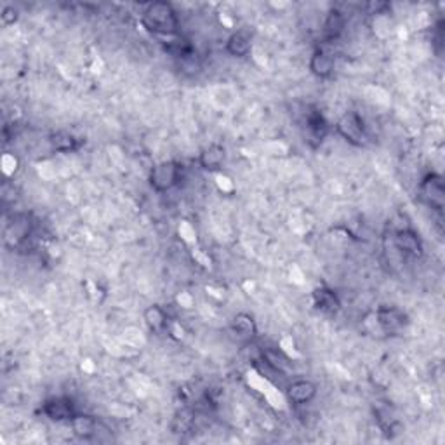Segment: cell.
<instances>
[{
  "label": "cell",
  "instance_id": "6da1fadb",
  "mask_svg": "<svg viewBox=\"0 0 445 445\" xmlns=\"http://www.w3.org/2000/svg\"><path fill=\"white\" fill-rule=\"evenodd\" d=\"M141 23L157 37H174L179 32L178 13L169 2H151L141 13Z\"/></svg>",
  "mask_w": 445,
  "mask_h": 445
},
{
  "label": "cell",
  "instance_id": "7a4b0ae2",
  "mask_svg": "<svg viewBox=\"0 0 445 445\" xmlns=\"http://www.w3.org/2000/svg\"><path fill=\"white\" fill-rule=\"evenodd\" d=\"M181 179H183V165L176 160H164L153 165L150 176H148L151 190L158 191V193L172 190L174 186H178Z\"/></svg>",
  "mask_w": 445,
  "mask_h": 445
},
{
  "label": "cell",
  "instance_id": "3957f363",
  "mask_svg": "<svg viewBox=\"0 0 445 445\" xmlns=\"http://www.w3.org/2000/svg\"><path fill=\"white\" fill-rule=\"evenodd\" d=\"M336 131L346 143L353 146H365L367 144V129H365L364 121L357 111H346L336 124Z\"/></svg>",
  "mask_w": 445,
  "mask_h": 445
},
{
  "label": "cell",
  "instance_id": "277c9868",
  "mask_svg": "<svg viewBox=\"0 0 445 445\" xmlns=\"http://www.w3.org/2000/svg\"><path fill=\"white\" fill-rule=\"evenodd\" d=\"M376 324L381 332L388 336H399L409 327V317L397 306H379L374 313Z\"/></svg>",
  "mask_w": 445,
  "mask_h": 445
},
{
  "label": "cell",
  "instance_id": "5b68a950",
  "mask_svg": "<svg viewBox=\"0 0 445 445\" xmlns=\"http://www.w3.org/2000/svg\"><path fill=\"white\" fill-rule=\"evenodd\" d=\"M42 414L54 423H64L77 416V409L68 397H50L42 402Z\"/></svg>",
  "mask_w": 445,
  "mask_h": 445
},
{
  "label": "cell",
  "instance_id": "8992f818",
  "mask_svg": "<svg viewBox=\"0 0 445 445\" xmlns=\"http://www.w3.org/2000/svg\"><path fill=\"white\" fill-rule=\"evenodd\" d=\"M393 244H395L397 251L400 254L407 256V258H421L423 251V240L419 237V233L416 230H412L411 226L399 228V230L393 233Z\"/></svg>",
  "mask_w": 445,
  "mask_h": 445
},
{
  "label": "cell",
  "instance_id": "52a82bcc",
  "mask_svg": "<svg viewBox=\"0 0 445 445\" xmlns=\"http://www.w3.org/2000/svg\"><path fill=\"white\" fill-rule=\"evenodd\" d=\"M444 179L440 174L430 172V174H426L421 183H419V197H421V200L426 202L428 205H432V207L439 209V211L444 207Z\"/></svg>",
  "mask_w": 445,
  "mask_h": 445
},
{
  "label": "cell",
  "instance_id": "ba28073f",
  "mask_svg": "<svg viewBox=\"0 0 445 445\" xmlns=\"http://www.w3.org/2000/svg\"><path fill=\"white\" fill-rule=\"evenodd\" d=\"M32 226H34V224L30 221V216L16 214L9 223H7L6 230H4V242H6L7 245L18 247V245H21L28 237H30Z\"/></svg>",
  "mask_w": 445,
  "mask_h": 445
},
{
  "label": "cell",
  "instance_id": "9c48e42d",
  "mask_svg": "<svg viewBox=\"0 0 445 445\" xmlns=\"http://www.w3.org/2000/svg\"><path fill=\"white\" fill-rule=\"evenodd\" d=\"M317 385L308 379H298V381L291 383L285 390V397L291 404L294 405H305L310 404L315 397H317Z\"/></svg>",
  "mask_w": 445,
  "mask_h": 445
},
{
  "label": "cell",
  "instance_id": "30bf717a",
  "mask_svg": "<svg viewBox=\"0 0 445 445\" xmlns=\"http://www.w3.org/2000/svg\"><path fill=\"white\" fill-rule=\"evenodd\" d=\"M329 132V124L324 115L318 110H310L306 114V141L312 146H317L324 141V137Z\"/></svg>",
  "mask_w": 445,
  "mask_h": 445
},
{
  "label": "cell",
  "instance_id": "8fae6325",
  "mask_svg": "<svg viewBox=\"0 0 445 445\" xmlns=\"http://www.w3.org/2000/svg\"><path fill=\"white\" fill-rule=\"evenodd\" d=\"M226 160V150L223 144L212 143L198 153V165L207 172H216L223 167Z\"/></svg>",
  "mask_w": 445,
  "mask_h": 445
},
{
  "label": "cell",
  "instance_id": "7c38bea8",
  "mask_svg": "<svg viewBox=\"0 0 445 445\" xmlns=\"http://www.w3.org/2000/svg\"><path fill=\"white\" fill-rule=\"evenodd\" d=\"M231 334L237 336L238 341H251L258 334V325L252 315L249 313H237L231 320Z\"/></svg>",
  "mask_w": 445,
  "mask_h": 445
},
{
  "label": "cell",
  "instance_id": "4fadbf2b",
  "mask_svg": "<svg viewBox=\"0 0 445 445\" xmlns=\"http://www.w3.org/2000/svg\"><path fill=\"white\" fill-rule=\"evenodd\" d=\"M310 71L318 78H329L334 71V56L325 49H317L310 57Z\"/></svg>",
  "mask_w": 445,
  "mask_h": 445
},
{
  "label": "cell",
  "instance_id": "5bb4252c",
  "mask_svg": "<svg viewBox=\"0 0 445 445\" xmlns=\"http://www.w3.org/2000/svg\"><path fill=\"white\" fill-rule=\"evenodd\" d=\"M312 299H313V306L317 310L324 313H336L339 308H341V301H339L338 294H336L332 289L329 287H317L312 292Z\"/></svg>",
  "mask_w": 445,
  "mask_h": 445
},
{
  "label": "cell",
  "instance_id": "9a60e30c",
  "mask_svg": "<svg viewBox=\"0 0 445 445\" xmlns=\"http://www.w3.org/2000/svg\"><path fill=\"white\" fill-rule=\"evenodd\" d=\"M71 425V432L77 439L81 440H90L97 435V430H100V423H97L96 418L89 414H78L75 416L70 421Z\"/></svg>",
  "mask_w": 445,
  "mask_h": 445
},
{
  "label": "cell",
  "instance_id": "2e32d148",
  "mask_svg": "<svg viewBox=\"0 0 445 445\" xmlns=\"http://www.w3.org/2000/svg\"><path fill=\"white\" fill-rule=\"evenodd\" d=\"M143 320L144 324H146V327L150 329L153 334H162V332L167 331L169 327L167 312L158 305L148 306L143 313Z\"/></svg>",
  "mask_w": 445,
  "mask_h": 445
},
{
  "label": "cell",
  "instance_id": "e0dca14e",
  "mask_svg": "<svg viewBox=\"0 0 445 445\" xmlns=\"http://www.w3.org/2000/svg\"><path fill=\"white\" fill-rule=\"evenodd\" d=\"M224 50L233 57L249 56L252 50L251 35L245 34V32H235V34H231L230 37H228L226 44H224Z\"/></svg>",
  "mask_w": 445,
  "mask_h": 445
},
{
  "label": "cell",
  "instance_id": "ac0fdd59",
  "mask_svg": "<svg viewBox=\"0 0 445 445\" xmlns=\"http://www.w3.org/2000/svg\"><path fill=\"white\" fill-rule=\"evenodd\" d=\"M50 148L57 153H71V151H77L81 148V141L78 137H75L71 132L67 131H57L53 132L49 136Z\"/></svg>",
  "mask_w": 445,
  "mask_h": 445
},
{
  "label": "cell",
  "instance_id": "d6986e66",
  "mask_svg": "<svg viewBox=\"0 0 445 445\" xmlns=\"http://www.w3.org/2000/svg\"><path fill=\"white\" fill-rule=\"evenodd\" d=\"M343 28H345V18H343L341 13H338V11H332V13H329L327 20H325V25H324V35L329 39V41H332V39H338L339 34L343 32Z\"/></svg>",
  "mask_w": 445,
  "mask_h": 445
},
{
  "label": "cell",
  "instance_id": "ffe728a7",
  "mask_svg": "<svg viewBox=\"0 0 445 445\" xmlns=\"http://www.w3.org/2000/svg\"><path fill=\"white\" fill-rule=\"evenodd\" d=\"M263 360L266 362L268 365H270L273 371L277 372H285L289 367V360L287 357L284 355V353L277 352V350H271V348H266L265 352H263Z\"/></svg>",
  "mask_w": 445,
  "mask_h": 445
},
{
  "label": "cell",
  "instance_id": "44dd1931",
  "mask_svg": "<svg viewBox=\"0 0 445 445\" xmlns=\"http://www.w3.org/2000/svg\"><path fill=\"white\" fill-rule=\"evenodd\" d=\"M18 18H20V13H18V9H14V6H6L2 9V13H0V21H2L4 27L14 25L18 21Z\"/></svg>",
  "mask_w": 445,
  "mask_h": 445
},
{
  "label": "cell",
  "instance_id": "7402d4cb",
  "mask_svg": "<svg viewBox=\"0 0 445 445\" xmlns=\"http://www.w3.org/2000/svg\"><path fill=\"white\" fill-rule=\"evenodd\" d=\"M386 7H388L386 4H374V2L367 4V9H371V14H379L383 9H386Z\"/></svg>",
  "mask_w": 445,
  "mask_h": 445
}]
</instances>
